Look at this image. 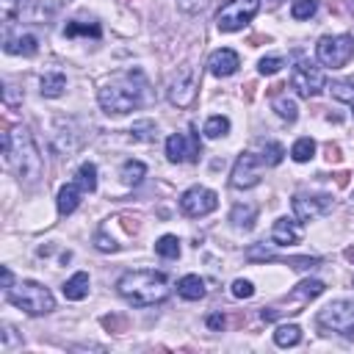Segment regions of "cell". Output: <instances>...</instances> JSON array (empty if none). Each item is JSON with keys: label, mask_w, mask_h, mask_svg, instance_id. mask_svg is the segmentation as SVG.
I'll return each instance as SVG.
<instances>
[{"label": "cell", "mask_w": 354, "mask_h": 354, "mask_svg": "<svg viewBox=\"0 0 354 354\" xmlns=\"http://www.w3.org/2000/svg\"><path fill=\"white\" fill-rule=\"evenodd\" d=\"M0 149H3L6 163L14 169V174L22 183H28V185L39 183V177L44 171V160H41L39 147L25 124H14L11 130H6L0 138Z\"/></svg>", "instance_id": "obj_1"}, {"label": "cell", "mask_w": 354, "mask_h": 354, "mask_svg": "<svg viewBox=\"0 0 354 354\" xmlns=\"http://www.w3.org/2000/svg\"><path fill=\"white\" fill-rule=\"evenodd\" d=\"M116 290L122 299H127L133 307H149L169 296V279L163 271L155 268H136L124 271L116 282Z\"/></svg>", "instance_id": "obj_2"}, {"label": "cell", "mask_w": 354, "mask_h": 354, "mask_svg": "<svg viewBox=\"0 0 354 354\" xmlns=\"http://www.w3.org/2000/svg\"><path fill=\"white\" fill-rule=\"evenodd\" d=\"M97 100L105 113H130L144 102V77L141 72H127L119 80L102 83Z\"/></svg>", "instance_id": "obj_3"}, {"label": "cell", "mask_w": 354, "mask_h": 354, "mask_svg": "<svg viewBox=\"0 0 354 354\" xmlns=\"http://www.w3.org/2000/svg\"><path fill=\"white\" fill-rule=\"evenodd\" d=\"M6 299H8L14 307L25 310L28 315H47V313L55 310L53 293H50L44 285L30 282V279H28V282H19V285H11V288L6 290Z\"/></svg>", "instance_id": "obj_4"}, {"label": "cell", "mask_w": 354, "mask_h": 354, "mask_svg": "<svg viewBox=\"0 0 354 354\" xmlns=\"http://www.w3.org/2000/svg\"><path fill=\"white\" fill-rule=\"evenodd\" d=\"M324 293V282L321 279H304V282H299L282 301H277V304H271V307H263L260 310V318L263 321H277L279 315H290V313H299L307 301H313L315 296H321Z\"/></svg>", "instance_id": "obj_5"}, {"label": "cell", "mask_w": 354, "mask_h": 354, "mask_svg": "<svg viewBox=\"0 0 354 354\" xmlns=\"http://www.w3.org/2000/svg\"><path fill=\"white\" fill-rule=\"evenodd\" d=\"M318 326L324 329V335H343V337H354V299H335L329 301L321 313H318Z\"/></svg>", "instance_id": "obj_6"}, {"label": "cell", "mask_w": 354, "mask_h": 354, "mask_svg": "<svg viewBox=\"0 0 354 354\" xmlns=\"http://www.w3.org/2000/svg\"><path fill=\"white\" fill-rule=\"evenodd\" d=\"M354 55V36L351 33H337V36H321L315 44V58L329 66V69H340L351 61Z\"/></svg>", "instance_id": "obj_7"}, {"label": "cell", "mask_w": 354, "mask_h": 354, "mask_svg": "<svg viewBox=\"0 0 354 354\" xmlns=\"http://www.w3.org/2000/svg\"><path fill=\"white\" fill-rule=\"evenodd\" d=\"M196 88H199V83H196V69H194L191 64H180V66L174 69V75L169 77V83H166V97H169L171 105L188 108V105L196 100Z\"/></svg>", "instance_id": "obj_8"}, {"label": "cell", "mask_w": 354, "mask_h": 354, "mask_svg": "<svg viewBox=\"0 0 354 354\" xmlns=\"http://www.w3.org/2000/svg\"><path fill=\"white\" fill-rule=\"evenodd\" d=\"M257 11H260V0H227L216 14V25H218V30L232 33V30H241L243 25H249Z\"/></svg>", "instance_id": "obj_9"}, {"label": "cell", "mask_w": 354, "mask_h": 354, "mask_svg": "<svg viewBox=\"0 0 354 354\" xmlns=\"http://www.w3.org/2000/svg\"><path fill=\"white\" fill-rule=\"evenodd\" d=\"M326 86L324 72L318 66H313L310 61H296L290 69V88H296L299 97H315L321 94V88Z\"/></svg>", "instance_id": "obj_10"}, {"label": "cell", "mask_w": 354, "mask_h": 354, "mask_svg": "<svg viewBox=\"0 0 354 354\" xmlns=\"http://www.w3.org/2000/svg\"><path fill=\"white\" fill-rule=\"evenodd\" d=\"M216 207H218V194L205 188V185H191L180 196V210L185 216H191V218H202V216L213 213Z\"/></svg>", "instance_id": "obj_11"}, {"label": "cell", "mask_w": 354, "mask_h": 354, "mask_svg": "<svg viewBox=\"0 0 354 354\" xmlns=\"http://www.w3.org/2000/svg\"><path fill=\"white\" fill-rule=\"evenodd\" d=\"M263 160L260 155L254 152H241L235 166H232V174H230V185L232 188H254L260 180H263Z\"/></svg>", "instance_id": "obj_12"}, {"label": "cell", "mask_w": 354, "mask_h": 354, "mask_svg": "<svg viewBox=\"0 0 354 354\" xmlns=\"http://www.w3.org/2000/svg\"><path fill=\"white\" fill-rule=\"evenodd\" d=\"M293 216L299 221H313L318 216H324L326 210H332V196L329 194H296L293 196Z\"/></svg>", "instance_id": "obj_13"}, {"label": "cell", "mask_w": 354, "mask_h": 354, "mask_svg": "<svg viewBox=\"0 0 354 354\" xmlns=\"http://www.w3.org/2000/svg\"><path fill=\"white\" fill-rule=\"evenodd\" d=\"M166 158L171 163H183V160H196L199 158V138L196 133L183 136V133H171L166 138Z\"/></svg>", "instance_id": "obj_14"}, {"label": "cell", "mask_w": 354, "mask_h": 354, "mask_svg": "<svg viewBox=\"0 0 354 354\" xmlns=\"http://www.w3.org/2000/svg\"><path fill=\"white\" fill-rule=\"evenodd\" d=\"M238 66H241V58H238V53L230 50V47H221V50L210 53V58H207V69H210V75H216V77H230V75L238 72Z\"/></svg>", "instance_id": "obj_15"}, {"label": "cell", "mask_w": 354, "mask_h": 354, "mask_svg": "<svg viewBox=\"0 0 354 354\" xmlns=\"http://www.w3.org/2000/svg\"><path fill=\"white\" fill-rule=\"evenodd\" d=\"M299 238H301L299 221H293V218H288V216H282V218H277V221H274V227H271V241H274L277 246L299 243Z\"/></svg>", "instance_id": "obj_16"}, {"label": "cell", "mask_w": 354, "mask_h": 354, "mask_svg": "<svg viewBox=\"0 0 354 354\" xmlns=\"http://www.w3.org/2000/svg\"><path fill=\"white\" fill-rule=\"evenodd\" d=\"M77 147H80V138H77V133L72 130V122L61 119V122H58V130L53 133V149H55L58 155H69V152H75Z\"/></svg>", "instance_id": "obj_17"}, {"label": "cell", "mask_w": 354, "mask_h": 354, "mask_svg": "<svg viewBox=\"0 0 354 354\" xmlns=\"http://www.w3.org/2000/svg\"><path fill=\"white\" fill-rule=\"evenodd\" d=\"M3 50L11 53V55H36V53H39V39H36L33 33H19V36L6 33Z\"/></svg>", "instance_id": "obj_18"}, {"label": "cell", "mask_w": 354, "mask_h": 354, "mask_svg": "<svg viewBox=\"0 0 354 354\" xmlns=\"http://www.w3.org/2000/svg\"><path fill=\"white\" fill-rule=\"evenodd\" d=\"M86 191L72 180V183H66L61 191H58V199H55V205H58V213L61 216H69V213H75V207L80 205V196H83Z\"/></svg>", "instance_id": "obj_19"}, {"label": "cell", "mask_w": 354, "mask_h": 354, "mask_svg": "<svg viewBox=\"0 0 354 354\" xmlns=\"http://www.w3.org/2000/svg\"><path fill=\"white\" fill-rule=\"evenodd\" d=\"M88 274L86 271H77V274H72L66 282H64V296L69 299V301H80V299H86L88 296Z\"/></svg>", "instance_id": "obj_20"}, {"label": "cell", "mask_w": 354, "mask_h": 354, "mask_svg": "<svg viewBox=\"0 0 354 354\" xmlns=\"http://www.w3.org/2000/svg\"><path fill=\"white\" fill-rule=\"evenodd\" d=\"M64 88H66V75L58 72V69L44 72L41 80H39V91H41V97H61Z\"/></svg>", "instance_id": "obj_21"}, {"label": "cell", "mask_w": 354, "mask_h": 354, "mask_svg": "<svg viewBox=\"0 0 354 354\" xmlns=\"http://www.w3.org/2000/svg\"><path fill=\"white\" fill-rule=\"evenodd\" d=\"M254 218H257V205H252V202H238L230 210V221L235 227H241V230H252Z\"/></svg>", "instance_id": "obj_22"}, {"label": "cell", "mask_w": 354, "mask_h": 354, "mask_svg": "<svg viewBox=\"0 0 354 354\" xmlns=\"http://www.w3.org/2000/svg\"><path fill=\"white\" fill-rule=\"evenodd\" d=\"M177 293H180L183 299H188V301H196V299L205 296V279L196 277V274H185V277L177 282Z\"/></svg>", "instance_id": "obj_23"}, {"label": "cell", "mask_w": 354, "mask_h": 354, "mask_svg": "<svg viewBox=\"0 0 354 354\" xmlns=\"http://www.w3.org/2000/svg\"><path fill=\"white\" fill-rule=\"evenodd\" d=\"M75 183H77L86 194H94V191H97V166H94L91 160L80 163L77 171H75Z\"/></svg>", "instance_id": "obj_24"}, {"label": "cell", "mask_w": 354, "mask_h": 354, "mask_svg": "<svg viewBox=\"0 0 354 354\" xmlns=\"http://www.w3.org/2000/svg\"><path fill=\"white\" fill-rule=\"evenodd\" d=\"M274 343H277L279 348L299 346V343H301V329H299L296 324H282V326H277V332H274Z\"/></svg>", "instance_id": "obj_25"}, {"label": "cell", "mask_w": 354, "mask_h": 354, "mask_svg": "<svg viewBox=\"0 0 354 354\" xmlns=\"http://www.w3.org/2000/svg\"><path fill=\"white\" fill-rule=\"evenodd\" d=\"M271 108H274L277 116H282L285 122H296V116H299V105H296V100L288 97V94H277V97L271 100Z\"/></svg>", "instance_id": "obj_26"}, {"label": "cell", "mask_w": 354, "mask_h": 354, "mask_svg": "<svg viewBox=\"0 0 354 354\" xmlns=\"http://www.w3.org/2000/svg\"><path fill=\"white\" fill-rule=\"evenodd\" d=\"M102 28L97 22H80V19H72L66 28H64V36H91V39H100Z\"/></svg>", "instance_id": "obj_27"}, {"label": "cell", "mask_w": 354, "mask_h": 354, "mask_svg": "<svg viewBox=\"0 0 354 354\" xmlns=\"http://www.w3.org/2000/svg\"><path fill=\"white\" fill-rule=\"evenodd\" d=\"M147 174V166L141 160H124L122 163V183L124 185H138Z\"/></svg>", "instance_id": "obj_28"}, {"label": "cell", "mask_w": 354, "mask_h": 354, "mask_svg": "<svg viewBox=\"0 0 354 354\" xmlns=\"http://www.w3.org/2000/svg\"><path fill=\"white\" fill-rule=\"evenodd\" d=\"M315 155V141L310 138V136H304V138H299L293 147H290V158L296 160V163H307L310 158Z\"/></svg>", "instance_id": "obj_29"}, {"label": "cell", "mask_w": 354, "mask_h": 354, "mask_svg": "<svg viewBox=\"0 0 354 354\" xmlns=\"http://www.w3.org/2000/svg\"><path fill=\"white\" fill-rule=\"evenodd\" d=\"M155 252H158L160 257H166V260L180 257V241H177V235H160V238L155 241Z\"/></svg>", "instance_id": "obj_30"}, {"label": "cell", "mask_w": 354, "mask_h": 354, "mask_svg": "<svg viewBox=\"0 0 354 354\" xmlns=\"http://www.w3.org/2000/svg\"><path fill=\"white\" fill-rule=\"evenodd\" d=\"M227 133H230V119H227V116L216 113V116H210V119L205 122V136H207V138H221V136H227Z\"/></svg>", "instance_id": "obj_31"}, {"label": "cell", "mask_w": 354, "mask_h": 354, "mask_svg": "<svg viewBox=\"0 0 354 354\" xmlns=\"http://www.w3.org/2000/svg\"><path fill=\"white\" fill-rule=\"evenodd\" d=\"M130 136H133L136 141H152V138L158 136V124H155L152 119H141V122H133V127H130Z\"/></svg>", "instance_id": "obj_32"}, {"label": "cell", "mask_w": 354, "mask_h": 354, "mask_svg": "<svg viewBox=\"0 0 354 354\" xmlns=\"http://www.w3.org/2000/svg\"><path fill=\"white\" fill-rule=\"evenodd\" d=\"M282 158H285V149H282L279 141H266V144H263L260 160H263L266 166H277V163H282Z\"/></svg>", "instance_id": "obj_33"}, {"label": "cell", "mask_w": 354, "mask_h": 354, "mask_svg": "<svg viewBox=\"0 0 354 354\" xmlns=\"http://www.w3.org/2000/svg\"><path fill=\"white\" fill-rule=\"evenodd\" d=\"M318 11V0H293L290 3V17L293 19H310Z\"/></svg>", "instance_id": "obj_34"}, {"label": "cell", "mask_w": 354, "mask_h": 354, "mask_svg": "<svg viewBox=\"0 0 354 354\" xmlns=\"http://www.w3.org/2000/svg\"><path fill=\"white\" fill-rule=\"evenodd\" d=\"M332 88V97L340 100V102H354V80H337L329 86Z\"/></svg>", "instance_id": "obj_35"}, {"label": "cell", "mask_w": 354, "mask_h": 354, "mask_svg": "<svg viewBox=\"0 0 354 354\" xmlns=\"http://www.w3.org/2000/svg\"><path fill=\"white\" fill-rule=\"evenodd\" d=\"M282 66H285V58H282V55H266V58H260V64H257L260 75H274V72H279Z\"/></svg>", "instance_id": "obj_36"}, {"label": "cell", "mask_w": 354, "mask_h": 354, "mask_svg": "<svg viewBox=\"0 0 354 354\" xmlns=\"http://www.w3.org/2000/svg\"><path fill=\"white\" fill-rule=\"evenodd\" d=\"M14 346H22V337L17 335V329L11 324H3V340H0V348L3 351H11Z\"/></svg>", "instance_id": "obj_37"}, {"label": "cell", "mask_w": 354, "mask_h": 354, "mask_svg": "<svg viewBox=\"0 0 354 354\" xmlns=\"http://www.w3.org/2000/svg\"><path fill=\"white\" fill-rule=\"evenodd\" d=\"M230 290H232L235 299H252V296H254V285H252L249 279H235Z\"/></svg>", "instance_id": "obj_38"}, {"label": "cell", "mask_w": 354, "mask_h": 354, "mask_svg": "<svg viewBox=\"0 0 354 354\" xmlns=\"http://www.w3.org/2000/svg\"><path fill=\"white\" fill-rule=\"evenodd\" d=\"M94 246H97L100 252H116V249H119V243H116L105 230H100V232L94 235Z\"/></svg>", "instance_id": "obj_39"}, {"label": "cell", "mask_w": 354, "mask_h": 354, "mask_svg": "<svg viewBox=\"0 0 354 354\" xmlns=\"http://www.w3.org/2000/svg\"><path fill=\"white\" fill-rule=\"evenodd\" d=\"M3 102H6L8 108H14V105H19V102H22V91H17V86H11V83H6V88H3Z\"/></svg>", "instance_id": "obj_40"}, {"label": "cell", "mask_w": 354, "mask_h": 354, "mask_svg": "<svg viewBox=\"0 0 354 354\" xmlns=\"http://www.w3.org/2000/svg\"><path fill=\"white\" fill-rule=\"evenodd\" d=\"M207 326H210V329H216V332H218V329H224V315H221V313H213V315L207 318Z\"/></svg>", "instance_id": "obj_41"}, {"label": "cell", "mask_w": 354, "mask_h": 354, "mask_svg": "<svg viewBox=\"0 0 354 354\" xmlns=\"http://www.w3.org/2000/svg\"><path fill=\"white\" fill-rule=\"evenodd\" d=\"M177 3H180L185 11H199V8L205 6V0H177Z\"/></svg>", "instance_id": "obj_42"}, {"label": "cell", "mask_w": 354, "mask_h": 354, "mask_svg": "<svg viewBox=\"0 0 354 354\" xmlns=\"http://www.w3.org/2000/svg\"><path fill=\"white\" fill-rule=\"evenodd\" d=\"M11 285H14V274H11L8 266H3V290H8Z\"/></svg>", "instance_id": "obj_43"}, {"label": "cell", "mask_w": 354, "mask_h": 354, "mask_svg": "<svg viewBox=\"0 0 354 354\" xmlns=\"http://www.w3.org/2000/svg\"><path fill=\"white\" fill-rule=\"evenodd\" d=\"M326 152H329V160H340V149H337V147H332V144H329V147H326Z\"/></svg>", "instance_id": "obj_44"}, {"label": "cell", "mask_w": 354, "mask_h": 354, "mask_svg": "<svg viewBox=\"0 0 354 354\" xmlns=\"http://www.w3.org/2000/svg\"><path fill=\"white\" fill-rule=\"evenodd\" d=\"M346 257H348V260H354V249H346Z\"/></svg>", "instance_id": "obj_45"}, {"label": "cell", "mask_w": 354, "mask_h": 354, "mask_svg": "<svg viewBox=\"0 0 354 354\" xmlns=\"http://www.w3.org/2000/svg\"><path fill=\"white\" fill-rule=\"evenodd\" d=\"M271 3H279V0H271Z\"/></svg>", "instance_id": "obj_46"}, {"label": "cell", "mask_w": 354, "mask_h": 354, "mask_svg": "<svg viewBox=\"0 0 354 354\" xmlns=\"http://www.w3.org/2000/svg\"><path fill=\"white\" fill-rule=\"evenodd\" d=\"M351 113H354V111H351Z\"/></svg>", "instance_id": "obj_47"}]
</instances>
